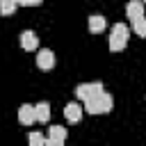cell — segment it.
Here are the masks:
<instances>
[{"label": "cell", "instance_id": "obj_1", "mask_svg": "<svg viewBox=\"0 0 146 146\" xmlns=\"http://www.w3.org/2000/svg\"><path fill=\"white\" fill-rule=\"evenodd\" d=\"M112 107H114V98H112L107 91H100V94H96L94 98L84 100V110H87L89 114H105V112H110Z\"/></svg>", "mask_w": 146, "mask_h": 146}, {"label": "cell", "instance_id": "obj_2", "mask_svg": "<svg viewBox=\"0 0 146 146\" xmlns=\"http://www.w3.org/2000/svg\"><path fill=\"white\" fill-rule=\"evenodd\" d=\"M107 43H110V50H114V52L123 50L125 43H128V27H125L123 23H116V25L112 27V32H110Z\"/></svg>", "mask_w": 146, "mask_h": 146}, {"label": "cell", "instance_id": "obj_3", "mask_svg": "<svg viewBox=\"0 0 146 146\" xmlns=\"http://www.w3.org/2000/svg\"><path fill=\"white\" fill-rule=\"evenodd\" d=\"M100 91H103V84L100 82H82V84L75 87V96L80 100H89V98H94Z\"/></svg>", "mask_w": 146, "mask_h": 146}, {"label": "cell", "instance_id": "obj_4", "mask_svg": "<svg viewBox=\"0 0 146 146\" xmlns=\"http://www.w3.org/2000/svg\"><path fill=\"white\" fill-rule=\"evenodd\" d=\"M64 141H66V128L50 125L48 128V141H46V146H62Z\"/></svg>", "mask_w": 146, "mask_h": 146}, {"label": "cell", "instance_id": "obj_5", "mask_svg": "<svg viewBox=\"0 0 146 146\" xmlns=\"http://www.w3.org/2000/svg\"><path fill=\"white\" fill-rule=\"evenodd\" d=\"M36 66H39L41 71H50V68L55 66V55H52V50L41 48V50L36 52Z\"/></svg>", "mask_w": 146, "mask_h": 146}, {"label": "cell", "instance_id": "obj_6", "mask_svg": "<svg viewBox=\"0 0 146 146\" xmlns=\"http://www.w3.org/2000/svg\"><path fill=\"white\" fill-rule=\"evenodd\" d=\"M18 121L23 123V125H32L34 121H36V112H34V105H21L18 107Z\"/></svg>", "mask_w": 146, "mask_h": 146}, {"label": "cell", "instance_id": "obj_7", "mask_svg": "<svg viewBox=\"0 0 146 146\" xmlns=\"http://www.w3.org/2000/svg\"><path fill=\"white\" fill-rule=\"evenodd\" d=\"M36 46H39V36L32 30H25L21 34V48L23 50H36Z\"/></svg>", "mask_w": 146, "mask_h": 146}, {"label": "cell", "instance_id": "obj_8", "mask_svg": "<svg viewBox=\"0 0 146 146\" xmlns=\"http://www.w3.org/2000/svg\"><path fill=\"white\" fill-rule=\"evenodd\" d=\"M125 16H128L130 21L144 16V0H130V2L125 5Z\"/></svg>", "mask_w": 146, "mask_h": 146}, {"label": "cell", "instance_id": "obj_9", "mask_svg": "<svg viewBox=\"0 0 146 146\" xmlns=\"http://www.w3.org/2000/svg\"><path fill=\"white\" fill-rule=\"evenodd\" d=\"M64 116H66V121L78 123V121L82 119V107H80L78 103H68V105L64 107Z\"/></svg>", "mask_w": 146, "mask_h": 146}, {"label": "cell", "instance_id": "obj_10", "mask_svg": "<svg viewBox=\"0 0 146 146\" xmlns=\"http://www.w3.org/2000/svg\"><path fill=\"white\" fill-rule=\"evenodd\" d=\"M105 18L100 16V14H94V16H89V32H94V34H98V32H103L105 30Z\"/></svg>", "mask_w": 146, "mask_h": 146}, {"label": "cell", "instance_id": "obj_11", "mask_svg": "<svg viewBox=\"0 0 146 146\" xmlns=\"http://www.w3.org/2000/svg\"><path fill=\"white\" fill-rule=\"evenodd\" d=\"M34 112H36V121H41V123H46L50 119V105L48 103H36Z\"/></svg>", "mask_w": 146, "mask_h": 146}, {"label": "cell", "instance_id": "obj_12", "mask_svg": "<svg viewBox=\"0 0 146 146\" xmlns=\"http://www.w3.org/2000/svg\"><path fill=\"white\" fill-rule=\"evenodd\" d=\"M16 5L18 2H14V0H0V14L2 16H11L16 11Z\"/></svg>", "mask_w": 146, "mask_h": 146}, {"label": "cell", "instance_id": "obj_13", "mask_svg": "<svg viewBox=\"0 0 146 146\" xmlns=\"http://www.w3.org/2000/svg\"><path fill=\"white\" fill-rule=\"evenodd\" d=\"M132 30H135L137 36H146V18H144V16L135 18V21H132Z\"/></svg>", "mask_w": 146, "mask_h": 146}, {"label": "cell", "instance_id": "obj_14", "mask_svg": "<svg viewBox=\"0 0 146 146\" xmlns=\"http://www.w3.org/2000/svg\"><path fill=\"white\" fill-rule=\"evenodd\" d=\"M27 141H30L32 146H46L48 137H43L41 132H30V135H27Z\"/></svg>", "mask_w": 146, "mask_h": 146}, {"label": "cell", "instance_id": "obj_15", "mask_svg": "<svg viewBox=\"0 0 146 146\" xmlns=\"http://www.w3.org/2000/svg\"><path fill=\"white\" fill-rule=\"evenodd\" d=\"M43 0H21L18 5H23V7H36V5H41Z\"/></svg>", "mask_w": 146, "mask_h": 146}, {"label": "cell", "instance_id": "obj_16", "mask_svg": "<svg viewBox=\"0 0 146 146\" xmlns=\"http://www.w3.org/2000/svg\"><path fill=\"white\" fill-rule=\"evenodd\" d=\"M14 2H21V0H14Z\"/></svg>", "mask_w": 146, "mask_h": 146}]
</instances>
